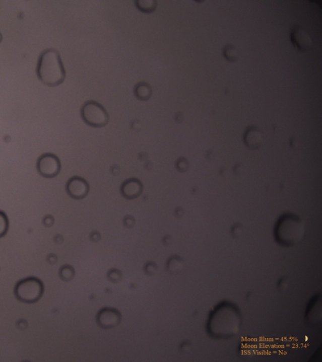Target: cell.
Wrapping results in <instances>:
<instances>
[{
    "label": "cell",
    "instance_id": "obj_10",
    "mask_svg": "<svg viewBox=\"0 0 322 362\" xmlns=\"http://www.w3.org/2000/svg\"><path fill=\"white\" fill-rule=\"evenodd\" d=\"M243 141L247 148L255 150L260 148L263 142V133L257 126H249L246 129Z\"/></svg>",
    "mask_w": 322,
    "mask_h": 362
},
{
    "label": "cell",
    "instance_id": "obj_5",
    "mask_svg": "<svg viewBox=\"0 0 322 362\" xmlns=\"http://www.w3.org/2000/svg\"><path fill=\"white\" fill-rule=\"evenodd\" d=\"M83 120L89 126L103 127L108 123L107 111L101 104L95 101H88L83 104L81 110Z\"/></svg>",
    "mask_w": 322,
    "mask_h": 362
},
{
    "label": "cell",
    "instance_id": "obj_17",
    "mask_svg": "<svg viewBox=\"0 0 322 362\" xmlns=\"http://www.w3.org/2000/svg\"><path fill=\"white\" fill-rule=\"evenodd\" d=\"M74 275V270L70 266H64L60 270V277L65 280H69L72 279L73 276Z\"/></svg>",
    "mask_w": 322,
    "mask_h": 362
},
{
    "label": "cell",
    "instance_id": "obj_2",
    "mask_svg": "<svg viewBox=\"0 0 322 362\" xmlns=\"http://www.w3.org/2000/svg\"><path fill=\"white\" fill-rule=\"evenodd\" d=\"M37 73L39 80L49 87H57L64 82L66 70L56 50H45L40 54Z\"/></svg>",
    "mask_w": 322,
    "mask_h": 362
},
{
    "label": "cell",
    "instance_id": "obj_13",
    "mask_svg": "<svg viewBox=\"0 0 322 362\" xmlns=\"http://www.w3.org/2000/svg\"><path fill=\"white\" fill-rule=\"evenodd\" d=\"M136 5L140 11L150 14L156 10L157 2L155 0H137Z\"/></svg>",
    "mask_w": 322,
    "mask_h": 362
},
{
    "label": "cell",
    "instance_id": "obj_16",
    "mask_svg": "<svg viewBox=\"0 0 322 362\" xmlns=\"http://www.w3.org/2000/svg\"><path fill=\"white\" fill-rule=\"evenodd\" d=\"M9 220L4 212L0 211V238L6 235L9 230Z\"/></svg>",
    "mask_w": 322,
    "mask_h": 362
},
{
    "label": "cell",
    "instance_id": "obj_18",
    "mask_svg": "<svg viewBox=\"0 0 322 362\" xmlns=\"http://www.w3.org/2000/svg\"><path fill=\"white\" fill-rule=\"evenodd\" d=\"M232 233V235H234V237L239 236L240 233H241V227H240V226H238V225H236V226L233 227Z\"/></svg>",
    "mask_w": 322,
    "mask_h": 362
},
{
    "label": "cell",
    "instance_id": "obj_12",
    "mask_svg": "<svg viewBox=\"0 0 322 362\" xmlns=\"http://www.w3.org/2000/svg\"><path fill=\"white\" fill-rule=\"evenodd\" d=\"M152 88L148 83H139L134 88V93L137 98L141 101H148L152 96Z\"/></svg>",
    "mask_w": 322,
    "mask_h": 362
},
{
    "label": "cell",
    "instance_id": "obj_1",
    "mask_svg": "<svg viewBox=\"0 0 322 362\" xmlns=\"http://www.w3.org/2000/svg\"><path fill=\"white\" fill-rule=\"evenodd\" d=\"M240 325L241 315L236 306L231 303H223L210 314L207 330L212 337L226 339L236 335Z\"/></svg>",
    "mask_w": 322,
    "mask_h": 362
},
{
    "label": "cell",
    "instance_id": "obj_6",
    "mask_svg": "<svg viewBox=\"0 0 322 362\" xmlns=\"http://www.w3.org/2000/svg\"><path fill=\"white\" fill-rule=\"evenodd\" d=\"M37 170L40 175L51 178L59 174L60 169L59 159L52 154H45L40 156L37 162Z\"/></svg>",
    "mask_w": 322,
    "mask_h": 362
},
{
    "label": "cell",
    "instance_id": "obj_8",
    "mask_svg": "<svg viewBox=\"0 0 322 362\" xmlns=\"http://www.w3.org/2000/svg\"><path fill=\"white\" fill-rule=\"evenodd\" d=\"M67 191L69 196L75 199L84 198L89 192V185L86 180L80 177L75 176L68 181Z\"/></svg>",
    "mask_w": 322,
    "mask_h": 362
},
{
    "label": "cell",
    "instance_id": "obj_7",
    "mask_svg": "<svg viewBox=\"0 0 322 362\" xmlns=\"http://www.w3.org/2000/svg\"><path fill=\"white\" fill-rule=\"evenodd\" d=\"M291 41L299 51L305 52L311 49L312 42L307 32L300 25H295L290 32Z\"/></svg>",
    "mask_w": 322,
    "mask_h": 362
},
{
    "label": "cell",
    "instance_id": "obj_14",
    "mask_svg": "<svg viewBox=\"0 0 322 362\" xmlns=\"http://www.w3.org/2000/svg\"><path fill=\"white\" fill-rule=\"evenodd\" d=\"M224 56L230 62H236L239 59V52L236 47L231 44H227L224 48Z\"/></svg>",
    "mask_w": 322,
    "mask_h": 362
},
{
    "label": "cell",
    "instance_id": "obj_9",
    "mask_svg": "<svg viewBox=\"0 0 322 362\" xmlns=\"http://www.w3.org/2000/svg\"><path fill=\"white\" fill-rule=\"evenodd\" d=\"M142 182L138 179L132 178L123 182L121 186V194L126 199H133L140 196L143 192Z\"/></svg>",
    "mask_w": 322,
    "mask_h": 362
},
{
    "label": "cell",
    "instance_id": "obj_3",
    "mask_svg": "<svg viewBox=\"0 0 322 362\" xmlns=\"http://www.w3.org/2000/svg\"><path fill=\"white\" fill-rule=\"evenodd\" d=\"M305 234V225L300 217L293 214L281 216L276 222L275 236L276 241L283 246L290 247L297 244Z\"/></svg>",
    "mask_w": 322,
    "mask_h": 362
},
{
    "label": "cell",
    "instance_id": "obj_19",
    "mask_svg": "<svg viewBox=\"0 0 322 362\" xmlns=\"http://www.w3.org/2000/svg\"><path fill=\"white\" fill-rule=\"evenodd\" d=\"M287 282H286V280L282 279V281L280 282V287L283 288H286L287 287Z\"/></svg>",
    "mask_w": 322,
    "mask_h": 362
},
{
    "label": "cell",
    "instance_id": "obj_11",
    "mask_svg": "<svg viewBox=\"0 0 322 362\" xmlns=\"http://www.w3.org/2000/svg\"><path fill=\"white\" fill-rule=\"evenodd\" d=\"M120 316L118 311L114 310H104L101 311L98 316L99 324L103 328H111L118 325L120 321Z\"/></svg>",
    "mask_w": 322,
    "mask_h": 362
},
{
    "label": "cell",
    "instance_id": "obj_20",
    "mask_svg": "<svg viewBox=\"0 0 322 362\" xmlns=\"http://www.w3.org/2000/svg\"><path fill=\"white\" fill-rule=\"evenodd\" d=\"M2 39V34H0V42H1Z\"/></svg>",
    "mask_w": 322,
    "mask_h": 362
},
{
    "label": "cell",
    "instance_id": "obj_15",
    "mask_svg": "<svg viewBox=\"0 0 322 362\" xmlns=\"http://www.w3.org/2000/svg\"><path fill=\"white\" fill-rule=\"evenodd\" d=\"M308 318L309 320L318 321V318H320L321 316V306L318 307V304L316 301H314L312 304V308H309L308 312Z\"/></svg>",
    "mask_w": 322,
    "mask_h": 362
},
{
    "label": "cell",
    "instance_id": "obj_4",
    "mask_svg": "<svg viewBox=\"0 0 322 362\" xmlns=\"http://www.w3.org/2000/svg\"><path fill=\"white\" fill-rule=\"evenodd\" d=\"M44 293V285L42 281L35 277H28L20 280L15 288V295L22 302L33 303L37 302Z\"/></svg>",
    "mask_w": 322,
    "mask_h": 362
}]
</instances>
